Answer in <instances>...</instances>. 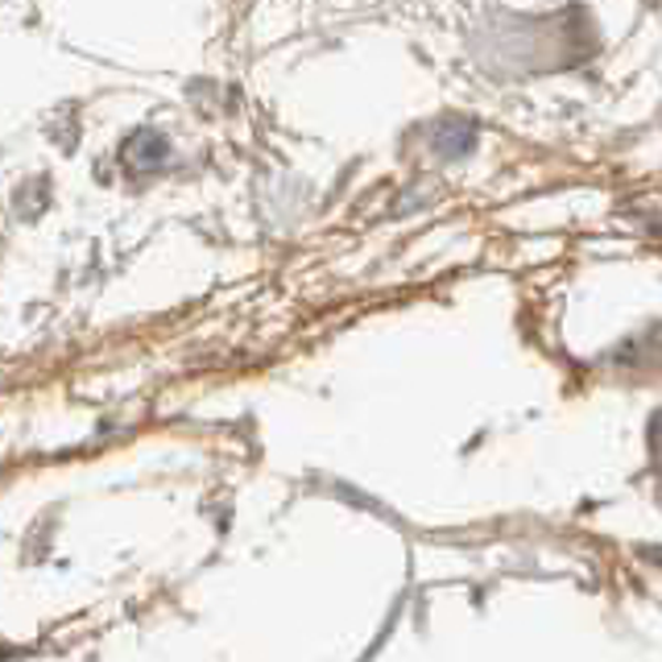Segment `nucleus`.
Here are the masks:
<instances>
[{"mask_svg": "<svg viewBox=\"0 0 662 662\" xmlns=\"http://www.w3.org/2000/svg\"><path fill=\"white\" fill-rule=\"evenodd\" d=\"M435 150H439L443 158H459V153H468L473 150V124H459V120L443 124L439 137H435Z\"/></svg>", "mask_w": 662, "mask_h": 662, "instance_id": "obj_1", "label": "nucleus"}, {"mask_svg": "<svg viewBox=\"0 0 662 662\" xmlns=\"http://www.w3.org/2000/svg\"><path fill=\"white\" fill-rule=\"evenodd\" d=\"M129 158H133L137 166H158L166 158V141L158 133H137L133 145H129Z\"/></svg>", "mask_w": 662, "mask_h": 662, "instance_id": "obj_2", "label": "nucleus"}]
</instances>
